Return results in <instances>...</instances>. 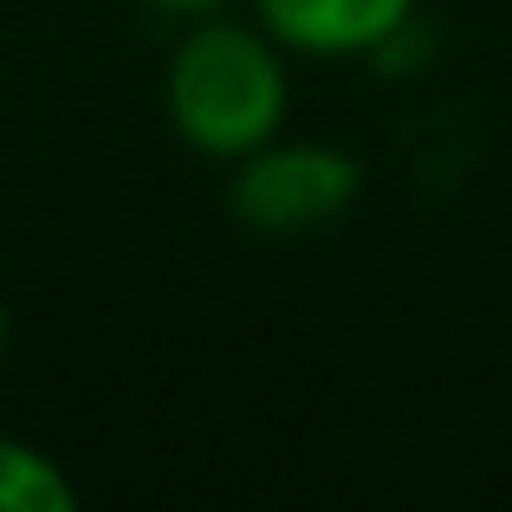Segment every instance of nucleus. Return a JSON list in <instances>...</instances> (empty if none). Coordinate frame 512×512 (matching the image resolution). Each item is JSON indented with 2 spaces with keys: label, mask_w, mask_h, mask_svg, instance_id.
<instances>
[{
  "label": "nucleus",
  "mask_w": 512,
  "mask_h": 512,
  "mask_svg": "<svg viewBox=\"0 0 512 512\" xmlns=\"http://www.w3.org/2000/svg\"><path fill=\"white\" fill-rule=\"evenodd\" d=\"M163 111L201 163H240L292 117V52L260 20L195 13L163 65Z\"/></svg>",
  "instance_id": "nucleus-1"
},
{
  "label": "nucleus",
  "mask_w": 512,
  "mask_h": 512,
  "mask_svg": "<svg viewBox=\"0 0 512 512\" xmlns=\"http://www.w3.org/2000/svg\"><path fill=\"white\" fill-rule=\"evenodd\" d=\"M363 195V169L357 156L338 150V143L318 137H286L279 130L273 143H260L253 156L227 163V208H234L240 227L253 234H318V227L344 221Z\"/></svg>",
  "instance_id": "nucleus-2"
},
{
  "label": "nucleus",
  "mask_w": 512,
  "mask_h": 512,
  "mask_svg": "<svg viewBox=\"0 0 512 512\" xmlns=\"http://www.w3.org/2000/svg\"><path fill=\"white\" fill-rule=\"evenodd\" d=\"M292 59H370L409 33L422 0H247Z\"/></svg>",
  "instance_id": "nucleus-3"
},
{
  "label": "nucleus",
  "mask_w": 512,
  "mask_h": 512,
  "mask_svg": "<svg viewBox=\"0 0 512 512\" xmlns=\"http://www.w3.org/2000/svg\"><path fill=\"white\" fill-rule=\"evenodd\" d=\"M78 487L65 461H52L39 441L0 435V512H72Z\"/></svg>",
  "instance_id": "nucleus-4"
},
{
  "label": "nucleus",
  "mask_w": 512,
  "mask_h": 512,
  "mask_svg": "<svg viewBox=\"0 0 512 512\" xmlns=\"http://www.w3.org/2000/svg\"><path fill=\"white\" fill-rule=\"evenodd\" d=\"M143 7H163V13H221V7H234V0H143Z\"/></svg>",
  "instance_id": "nucleus-5"
},
{
  "label": "nucleus",
  "mask_w": 512,
  "mask_h": 512,
  "mask_svg": "<svg viewBox=\"0 0 512 512\" xmlns=\"http://www.w3.org/2000/svg\"><path fill=\"white\" fill-rule=\"evenodd\" d=\"M7 331L13 325H7V299H0V357H7Z\"/></svg>",
  "instance_id": "nucleus-6"
}]
</instances>
